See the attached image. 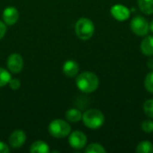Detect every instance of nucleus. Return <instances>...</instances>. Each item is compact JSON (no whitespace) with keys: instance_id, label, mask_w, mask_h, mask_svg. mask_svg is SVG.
Returning <instances> with one entry per match:
<instances>
[{"instance_id":"nucleus-15","label":"nucleus","mask_w":153,"mask_h":153,"mask_svg":"<svg viewBox=\"0 0 153 153\" xmlns=\"http://www.w3.org/2000/svg\"><path fill=\"white\" fill-rule=\"evenodd\" d=\"M140 10L147 15L153 13V0H137Z\"/></svg>"},{"instance_id":"nucleus-6","label":"nucleus","mask_w":153,"mask_h":153,"mask_svg":"<svg viewBox=\"0 0 153 153\" xmlns=\"http://www.w3.org/2000/svg\"><path fill=\"white\" fill-rule=\"evenodd\" d=\"M8 70L13 74H19L23 68V58L18 53L11 54L6 61Z\"/></svg>"},{"instance_id":"nucleus-11","label":"nucleus","mask_w":153,"mask_h":153,"mask_svg":"<svg viewBox=\"0 0 153 153\" xmlns=\"http://www.w3.org/2000/svg\"><path fill=\"white\" fill-rule=\"evenodd\" d=\"M63 73L68 77H74L79 73V65L74 60H67L63 65Z\"/></svg>"},{"instance_id":"nucleus-20","label":"nucleus","mask_w":153,"mask_h":153,"mask_svg":"<svg viewBox=\"0 0 153 153\" xmlns=\"http://www.w3.org/2000/svg\"><path fill=\"white\" fill-rule=\"evenodd\" d=\"M144 87L150 93H153V71H151L144 79Z\"/></svg>"},{"instance_id":"nucleus-9","label":"nucleus","mask_w":153,"mask_h":153,"mask_svg":"<svg viewBox=\"0 0 153 153\" xmlns=\"http://www.w3.org/2000/svg\"><path fill=\"white\" fill-rule=\"evenodd\" d=\"M2 17L6 26H12L17 22L19 19V12L17 8L13 6H7L6 8H4Z\"/></svg>"},{"instance_id":"nucleus-8","label":"nucleus","mask_w":153,"mask_h":153,"mask_svg":"<svg viewBox=\"0 0 153 153\" xmlns=\"http://www.w3.org/2000/svg\"><path fill=\"white\" fill-rule=\"evenodd\" d=\"M110 13L114 17V19H116L117 21L125 22L130 18L131 11L126 5L117 4H114L110 8Z\"/></svg>"},{"instance_id":"nucleus-16","label":"nucleus","mask_w":153,"mask_h":153,"mask_svg":"<svg viewBox=\"0 0 153 153\" xmlns=\"http://www.w3.org/2000/svg\"><path fill=\"white\" fill-rule=\"evenodd\" d=\"M137 153H153V144L149 141L141 142L136 147Z\"/></svg>"},{"instance_id":"nucleus-25","label":"nucleus","mask_w":153,"mask_h":153,"mask_svg":"<svg viewBox=\"0 0 153 153\" xmlns=\"http://www.w3.org/2000/svg\"><path fill=\"white\" fill-rule=\"evenodd\" d=\"M147 66L149 69L153 71V57H150L147 61Z\"/></svg>"},{"instance_id":"nucleus-24","label":"nucleus","mask_w":153,"mask_h":153,"mask_svg":"<svg viewBox=\"0 0 153 153\" xmlns=\"http://www.w3.org/2000/svg\"><path fill=\"white\" fill-rule=\"evenodd\" d=\"M10 152V149L7 146V144H5L3 142H0V153H8Z\"/></svg>"},{"instance_id":"nucleus-17","label":"nucleus","mask_w":153,"mask_h":153,"mask_svg":"<svg viewBox=\"0 0 153 153\" xmlns=\"http://www.w3.org/2000/svg\"><path fill=\"white\" fill-rule=\"evenodd\" d=\"M106 152H107L106 149L101 144L97 143H91L85 149V152L86 153H105Z\"/></svg>"},{"instance_id":"nucleus-22","label":"nucleus","mask_w":153,"mask_h":153,"mask_svg":"<svg viewBox=\"0 0 153 153\" xmlns=\"http://www.w3.org/2000/svg\"><path fill=\"white\" fill-rule=\"evenodd\" d=\"M8 84H9V87L13 91H17L21 87V82L17 78H11V80L8 82Z\"/></svg>"},{"instance_id":"nucleus-21","label":"nucleus","mask_w":153,"mask_h":153,"mask_svg":"<svg viewBox=\"0 0 153 153\" xmlns=\"http://www.w3.org/2000/svg\"><path fill=\"white\" fill-rule=\"evenodd\" d=\"M142 130L145 134H152L153 133V120L151 119H145L142 123Z\"/></svg>"},{"instance_id":"nucleus-18","label":"nucleus","mask_w":153,"mask_h":153,"mask_svg":"<svg viewBox=\"0 0 153 153\" xmlns=\"http://www.w3.org/2000/svg\"><path fill=\"white\" fill-rule=\"evenodd\" d=\"M11 78L12 77L10 73L4 68L0 67V87H4L6 84H8Z\"/></svg>"},{"instance_id":"nucleus-3","label":"nucleus","mask_w":153,"mask_h":153,"mask_svg":"<svg viewBox=\"0 0 153 153\" xmlns=\"http://www.w3.org/2000/svg\"><path fill=\"white\" fill-rule=\"evenodd\" d=\"M95 31V26L91 20L82 17L80 18L75 23V33L82 40L90 39Z\"/></svg>"},{"instance_id":"nucleus-7","label":"nucleus","mask_w":153,"mask_h":153,"mask_svg":"<svg viewBox=\"0 0 153 153\" xmlns=\"http://www.w3.org/2000/svg\"><path fill=\"white\" fill-rule=\"evenodd\" d=\"M68 142L72 148L75 150H81L86 146L87 136L82 131H74L70 133Z\"/></svg>"},{"instance_id":"nucleus-12","label":"nucleus","mask_w":153,"mask_h":153,"mask_svg":"<svg viewBox=\"0 0 153 153\" xmlns=\"http://www.w3.org/2000/svg\"><path fill=\"white\" fill-rule=\"evenodd\" d=\"M141 51L144 56H153V36L150 35L145 37L141 43Z\"/></svg>"},{"instance_id":"nucleus-5","label":"nucleus","mask_w":153,"mask_h":153,"mask_svg":"<svg viewBox=\"0 0 153 153\" xmlns=\"http://www.w3.org/2000/svg\"><path fill=\"white\" fill-rule=\"evenodd\" d=\"M130 28L132 31L139 36V37H144L148 34L150 30L149 22L148 21L143 17V16H135L131 20L130 22Z\"/></svg>"},{"instance_id":"nucleus-13","label":"nucleus","mask_w":153,"mask_h":153,"mask_svg":"<svg viewBox=\"0 0 153 153\" xmlns=\"http://www.w3.org/2000/svg\"><path fill=\"white\" fill-rule=\"evenodd\" d=\"M30 152L31 153H48L49 152V147L43 141H36L31 144Z\"/></svg>"},{"instance_id":"nucleus-19","label":"nucleus","mask_w":153,"mask_h":153,"mask_svg":"<svg viewBox=\"0 0 153 153\" xmlns=\"http://www.w3.org/2000/svg\"><path fill=\"white\" fill-rule=\"evenodd\" d=\"M143 111L145 115L153 119V99L147 100L143 104Z\"/></svg>"},{"instance_id":"nucleus-10","label":"nucleus","mask_w":153,"mask_h":153,"mask_svg":"<svg viewBox=\"0 0 153 153\" xmlns=\"http://www.w3.org/2000/svg\"><path fill=\"white\" fill-rule=\"evenodd\" d=\"M26 141V134L22 130H15L9 137V143L12 148H21Z\"/></svg>"},{"instance_id":"nucleus-23","label":"nucleus","mask_w":153,"mask_h":153,"mask_svg":"<svg viewBox=\"0 0 153 153\" xmlns=\"http://www.w3.org/2000/svg\"><path fill=\"white\" fill-rule=\"evenodd\" d=\"M6 33V24L0 21V39H2Z\"/></svg>"},{"instance_id":"nucleus-14","label":"nucleus","mask_w":153,"mask_h":153,"mask_svg":"<svg viewBox=\"0 0 153 153\" xmlns=\"http://www.w3.org/2000/svg\"><path fill=\"white\" fill-rule=\"evenodd\" d=\"M65 117L69 122L72 123H77L80 120H82V112L77 108H70L65 112Z\"/></svg>"},{"instance_id":"nucleus-2","label":"nucleus","mask_w":153,"mask_h":153,"mask_svg":"<svg viewBox=\"0 0 153 153\" xmlns=\"http://www.w3.org/2000/svg\"><path fill=\"white\" fill-rule=\"evenodd\" d=\"M82 122L90 129H99L105 122L104 114L99 109H88L82 114Z\"/></svg>"},{"instance_id":"nucleus-4","label":"nucleus","mask_w":153,"mask_h":153,"mask_svg":"<svg viewBox=\"0 0 153 153\" xmlns=\"http://www.w3.org/2000/svg\"><path fill=\"white\" fill-rule=\"evenodd\" d=\"M48 133L56 138H65L71 133L70 125L62 119H55L48 126Z\"/></svg>"},{"instance_id":"nucleus-1","label":"nucleus","mask_w":153,"mask_h":153,"mask_svg":"<svg viewBox=\"0 0 153 153\" xmlns=\"http://www.w3.org/2000/svg\"><path fill=\"white\" fill-rule=\"evenodd\" d=\"M100 84L99 77L92 72H83L76 78L77 88L84 93L94 92Z\"/></svg>"},{"instance_id":"nucleus-26","label":"nucleus","mask_w":153,"mask_h":153,"mask_svg":"<svg viewBox=\"0 0 153 153\" xmlns=\"http://www.w3.org/2000/svg\"><path fill=\"white\" fill-rule=\"evenodd\" d=\"M149 27H150V30L153 32V19L152 20V22L149 23Z\"/></svg>"}]
</instances>
